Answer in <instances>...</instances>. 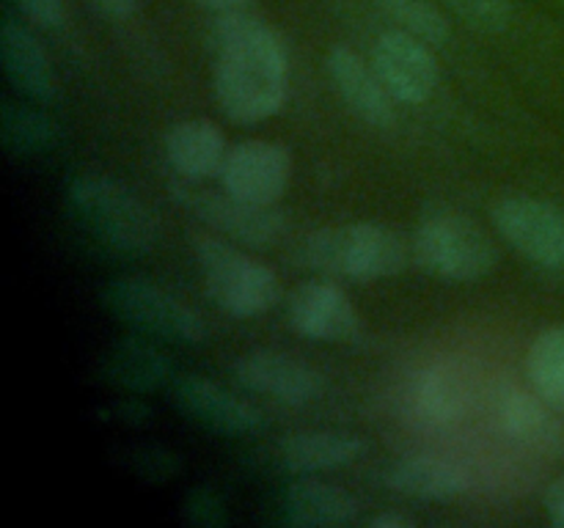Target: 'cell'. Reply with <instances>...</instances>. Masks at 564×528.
Segmentation results:
<instances>
[{
	"label": "cell",
	"instance_id": "cell-5",
	"mask_svg": "<svg viewBox=\"0 0 564 528\" xmlns=\"http://www.w3.org/2000/svg\"><path fill=\"white\" fill-rule=\"evenodd\" d=\"M411 253L424 273L455 284L485 278L499 264V248L488 231L460 212L424 218L413 234Z\"/></svg>",
	"mask_w": 564,
	"mask_h": 528
},
{
	"label": "cell",
	"instance_id": "cell-21",
	"mask_svg": "<svg viewBox=\"0 0 564 528\" xmlns=\"http://www.w3.org/2000/svg\"><path fill=\"white\" fill-rule=\"evenodd\" d=\"M0 143L17 160L42 157L58 143V124L33 105L3 99L0 102Z\"/></svg>",
	"mask_w": 564,
	"mask_h": 528
},
{
	"label": "cell",
	"instance_id": "cell-22",
	"mask_svg": "<svg viewBox=\"0 0 564 528\" xmlns=\"http://www.w3.org/2000/svg\"><path fill=\"white\" fill-rule=\"evenodd\" d=\"M527 377L551 407H564V322L540 330L527 352Z\"/></svg>",
	"mask_w": 564,
	"mask_h": 528
},
{
	"label": "cell",
	"instance_id": "cell-12",
	"mask_svg": "<svg viewBox=\"0 0 564 528\" xmlns=\"http://www.w3.org/2000/svg\"><path fill=\"white\" fill-rule=\"evenodd\" d=\"M372 66L391 97L402 105H422L438 86V61L430 42L405 28L383 31L372 47Z\"/></svg>",
	"mask_w": 564,
	"mask_h": 528
},
{
	"label": "cell",
	"instance_id": "cell-16",
	"mask_svg": "<svg viewBox=\"0 0 564 528\" xmlns=\"http://www.w3.org/2000/svg\"><path fill=\"white\" fill-rule=\"evenodd\" d=\"M0 58L6 80L20 97L31 102H50L55 97V72L39 38L22 22L6 16L0 25Z\"/></svg>",
	"mask_w": 564,
	"mask_h": 528
},
{
	"label": "cell",
	"instance_id": "cell-6",
	"mask_svg": "<svg viewBox=\"0 0 564 528\" xmlns=\"http://www.w3.org/2000/svg\"><path fill=\"white\" fill-rule=\"evenodd\" d=\"M99 300L110 317L138 333L174 344H202L207 339V322L202 314L149 278L124 275L108 280L99 289Z\"/></svg>",
	"mask_w": 564,
	"mask_h": 528
},
{
	"label": "cell",
	"instance_id": "cell-8",
	"mask_svg": "<svg viewBox=\"0 0 564 528\" xmlns=\"http://www.w3.org/2000/svg\"><path fill=\"white\" fill-rule=\"evenodd\" d=\"M501 240L529 262L564 270V209L538 196H505L494 207Z\"/></svg>",
	"mask_w": 564,
	"mask_h": 528
},
{
	"label": "cell",
	"instance_id": "cell-9",
	"mask_svg": "<svg viewBox=\"0 0 564 528\" xmlns=\"http://www.w3.org/2000/svg\"><path fill=\"white\" fill-rule=\"evenodd\" d=\"M169 396L187 421L207 432L242 438L264 427V416L257 405L202 374H176L169 385Z\"/></svg>",
	"mask_w": 564,
	"mask_h": 528
},
{
	"label": "cell",
	"instance_id": "cell-26",
	"mask_svg": "<svg viewBox=\"0 0 564 528\" xmlns=\"http://www.w3.org/2000/svg\"><path fill=\"white\" fill-rule=\"evenodd\" d=\"M444 3L482 33H501L512 25L510 0H444Z\"/></svg>",
	"mask_w": 564,
	"mask_h": 528
},
{
	"label": "cell",
	"instance_id": "cell-11",
	"mask_svg": "<svg viewBox=\"0 0 564 528\" xmlns=\"http://www.w3.org/2000/svg\"><path fill=\"white\" fill-rule=\"evenodd\" d=\"M220 187L248 204L275 207L292 179L290 148L275 141H242L229 148L218 174Z\"/></svg>",
	"mask_w": 564,
	"mask_h": 528
},
{
	"label": "cell",
	"instance_id": "cell-29",
	"mask_svg": "<svg viewBox=\"0 0 564 528\" xmlns=\"http://www.w3.org/2000/svg\"><path fill=\"white\" fill-rule=\"evenodd\" d=\"M545 512H549L554 526L564 528V476L556 479L549 487V493H545Z\"/></svg>",
	"mask_w": 564,
	"mask_h": 528
},
{
	"label": "cell",
	"instance_id": "cell-2",
	"mask_svg": "<svg viewBox=\"0 0 564 528\" xmlns=\"http://www.w3.org/2000/svg\"><path fill=\"white\" fill-rule=\"evenodd\" d=\"M408 242L383 223L325 226L303 237L295 262L325 278L380 280L402 273L408 264Z\"/></svg>",
	"mask_w": 564,
	"mask_h": 528
},
{
	"label": "cell",
	"instance_id": "cell-20",
	"mask_svg": "<svg viewBox=\"0 0 564 528\" xmlns=\"http://www.w3.org/2000/svg\"><path fill=\"white\" fill-rule=\"evenodd\" d=\"M226 154L229 146L224 132L209 119L180 121L165 135V160L182 179H213L224 168Z\"/></svg>",
	"mask_w": 564,
	"mask_h": 528
},
{
	"label": "cell",
	"instance_id": "cell-31",
	"mask_svg": "<svg viewBox=\"0 0 564 528\" xmlns=\"http://www.w3.org/2000/svg\"><path fill=\"white\" fill-rule=\"evenodd\" d=\"M97 3L110 16H130L132 9H135V0H97Z\"/></svg>",
	"mask_w": 564,
	"mask_h": 528
},
{
	"label": "cell",
	"instance_id": "cell-28",
	"mask_svg": "<svg viewBox=\"0 0 564 528\" xmlns=\"http://www.w3.org/2000/svg\"><path fill=\"white\" fill-rule=\"evenodd\" d=\"M17 9L42 28H58L64 22V3L61 0H14Z\"/></svg>",
	"mask_w": 564,
	"mask_h": 528
},
{
	"label": "cell",
	"instance_id": "cell-7",
	"mask_svg": "<svg viewBox=\"0 0 564 528\" xmlns=\"http://www.w3.org/2000/svg\"><path fill=\"white\" fill-rule=\"evenodd\" d=\"M171 198L209 231L242 248H270L286 231V215L281 209L248 204L226 190H207L191 179L171 185Z\"/></svg>",
	"mask_w": 564,
	"mask_h": 528
},
{
	"label": "cell",
	"instance_id": "cell-13",
	"mask_svg": "<svg viewBox=\"0 0 564 528\" xmlns=\"http://www.w3.org/2000/svg\"><path fill=\"white\" fill-rule=\"evenodd\" d=\"M292 328L312 341H350L361 330L356 302L330 278L303 280L286 300Z\"/></svg>",
	"mask_w": 564,
	"mask_h": 528
},
{
	"label": "cell",
	"instance_id": "cell-17",
	"mask_svg": "<svg viewBox=\"0 0 564 528\" xmlns=\"http://www.w3.org/2000/svg\"><path fill=\"white\" fill-rule=\"evenodd\" d=\"M361 512V504L352 493L325 479L301 476L286 487L281 498V515L290 526L297 528H339L350 526Z\"/></svg>",
	"mask_w": 564,
	"mask_h": 528
},
{
	"label": "cell",
	"instance_id": "cell-32",
	"mask_svg": "<svg viewBox=\"0 0 564 528\" xmlns=\"http://www.w3.org/2000/svg\"><path fill=\"white\" fill-rule=\"evenodd\" d=\"M202 9H209V11H218V14H226V11H237L246 6V0H196Z\"/></svg>",
	"mask_w": 564,
	"mask_h": 528
},
{
	"label": "cell",
	"instance_id": "cell-30",
	"mask_svg": "<svg viewBox=\"0 0 564 528\" xmlns=\"http://www.w3.org/2000/svg\"><path fill=\"white\" fill-rule=\"evenodd\" d=\"M369 528H416V517L405 515V512H380V515L369 517Z\"/></svg>",
	"mask_w": 564,
	"mask_h": 528
},
{
	"label": "cell",
	"instance_id": "cell-25",
	"mask_svg": "<svg viewBox=\"0 0 564 528\" xmlns=\"http://www.w3.org/2000/svg\"><path fill=\"white\" fill-rule=\"evenodd\" d=\"M499 418L501 427L516 438H534L545 427L543 405L527 391L510 388L499 399Z\"/></svg>",
	"mask_w": 564,
	"mask_h": 528
},
{
	"label": "cell",
	"instance_id": "cell-19",
	"mask_svg": "<svg viewBox=\"0 0 564 528\" xmlns=\"http://www.w3.org/2000/svg\"><path fill=\"white\" fill-rule=\"evenodd\" d=\"M99 372L110 385L127 394H152L176 377L171 358L141 336H127L108 346Z\"/></svg>",
	"mask_w": 564,
	"mask_h": 528
},
{
	"label": "cell",
	"instance_id": "cell-24",
	"mask_svg": "<svg viewBox=\"0 0 564 528\" xmlns=\"http://www.w3.org/2000/svg\"><path fill=\"white\" fill-rule=\"evenodd\" d=\"M416 405L422 407V413L433 421H452V418L460 413L463 399H460V385L444 369H433V372H424L422 383L416 388Z\"/></svg>",
	"mask_w": 564,
	"mask_h": 528
},
{
	"label": "cell",
	"instance_id": "cell-1",
	"mask_svg": "<svg viewBox=\"0 0 564 528\" xmlns=\"http://www.w3.org/2000/svg\"><path fill=\"white\" fill-rule=\"evenodd\" d=\"M215 99L235 124H259L281 110L290 64L279 33L242 9L215 25Z\"/></svg>",
	"mask_w": 564,
	"mask_h": 528
},
{
	"label": "cell",
	"instance_id": "cell-15",
	"mask_svg": "<svg viewBox=\"0 0 564 528\" xmlns=\"http://www.w3.org/2000/svg\"><path fill=\"white\" fill-rule=\"evenodd\" d=\"M364 454L367 440L341 429H303L286 435L279 443V462L297 476L339 471L361 460Z\"/></svg>",
	"mask_w": 564,
	"mask_h": 528
},
{
	"label": "cell",
	"instance_id": "cell-27",
	"mask_svg": "<svg viewBox=\"0 0 564 528\" xmlns=\"http://www.w3.org/2000/svg\"><path fill=\"white\" fill-rule=\"evenodd\" d=\"M187 515L196 526H220V522H226V506L218 493L202 487L193 490L191 498H187Z\"/></svg>",
	"mask_w": 564,
	"mask_h": 528
},
{
	"label": "cell",
	"instance_id": "cell-14",
	"mask_svg": "<svg viewBox=\"0 0 564 528\" xmlns=\"http://www.w3.org/2000/svg\"><path fill=\"white\" fill-rule=\"evenodd\" d=\"M325 69H328V77L336 91H339V97L345 99V105L358 119L367 121L369 127L394 124L397 99L383 86L375 66L367 64L356 50L345 47V44L330 47L328 58H325Z\"/></svg>",
	"mask_w": 564,
	"mask_h": 528
},
{
	"label": "cell",
	"instance_id": "cell-18",
	"mask_svg": "<svg viewBox=\"0 0 564 528\" xmlns=\"http://www.w3.org/2000/svg\"><path fill=\"white\" fill-rule=\"evenodd\" d=\"M386 487L413 501L446 504L468 490V473L457 462L435 454H411L391 462L383 473Z\"/></svg>",
	"mask_w": 564,
	"mask_h": 528
},
{
	"label": "cell",
	"instance_id": "cell-10",
	"mask_svg": "<svg viewBox=\"0 0 564 528\" xmlns=\"http://www.w3.org/2000/svg\"><path fill=\"white\" fill-rule=\"evenodd\" d=\"M231 377L248 394L264 396L279 405L303 407L319 399L325 380L312 363L279 350H251L231 363Z\"/></svg>",
	"mask_w": 564,
	"mask_h": 528
},
{
	"label": "cell",
	"instance_id": "cell-23",
	"mask_svg": "<svg viewBox=\"0 0 564 528\" xmlns=\"http://www.w3.org/2000/svg\"><path fill=\"white\" fill-rule=\"evenodd\" d=\"M386 16L405 31L416 33L430 44H446L452 36V25L433 0H375Z\"/></svg>",
	"mask_w": 564,
	"mask_h": 528
},
{
	"label": "cell",
	"instance_id": "cell-4",
	"mask_svg": "<svg viewBox=\"0 0 564 528\" xmlns=\"http://www.w3.org/2000/svg\"><path fill=\"white\" fill-rule=\"evenodd\" d=\"M191 251L207 297L229 317H262L281 300V280L273 267L237 242L215 231H198L191 237Z\"/></svg>",
	"mask_w": 564,
	"mask_h": 528
},
{
	"label": "cell",
	"instance_id": "cell-3",
	"mask_svg": "<svg viewBox=\"0 0 564 528\" xmlns=\"http://www.w3.org/2000/svg\"><path fill=\"white\" fill-rule=\"evenodd\" d=\"M66 201L77 223L110 251L147 256L158 248V218L124 182L108 174H77L66 187Z\"/></svg>",
	"mask_w": 564,
	"mask_h": 528
}]
</instances>
